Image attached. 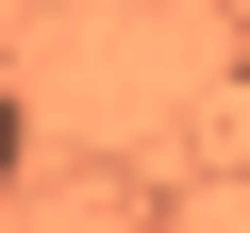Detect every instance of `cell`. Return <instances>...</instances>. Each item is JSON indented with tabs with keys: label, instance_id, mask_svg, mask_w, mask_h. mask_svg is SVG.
<instances>
[{
	"label": "cell",
	"instance_id": "obj_1",
	"mask_svg": "<svg viewBox=\"0 0 250 233\" xmlns=\"http://www.w3.org/2000/svg\"><path fill=\"white\" fill-rule=\"evenodd\" d=\"M17 167H34V116H17V100H0V183H17Z\"/></svg>",
	"mask_w": 250,
	"mask_h": 233
}]
</instances>
